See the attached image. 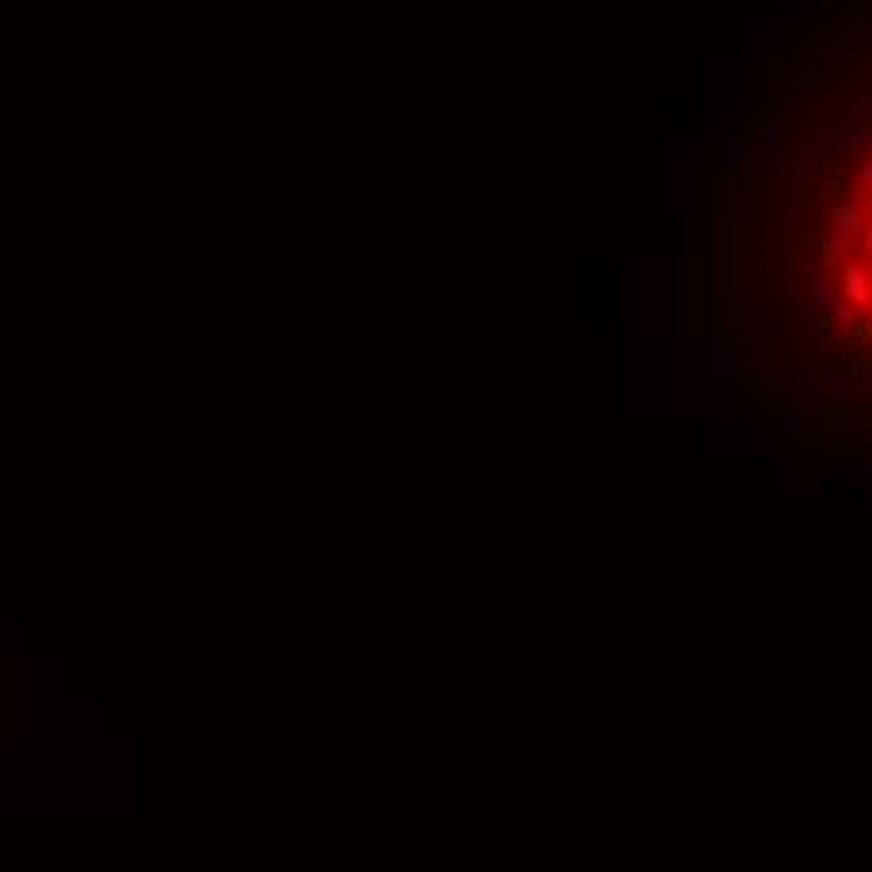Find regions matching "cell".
Returning a JSON list of instances; mask_svg holds the SVG:
<instances>
[{
    "label": "cell",
    "instance_id": "obj_1",
    "mask_svg": "<svg viewBox=\"0 0 872 872\" xmlns=\"http://www.w3.org/2000/svg\"><path fill=\"white\" fill-rule=\"evenodd\" d=\"M772 391L792 406H812L822 411L827 401H857L872 391V376L857 371V366H837V361H817L812 371L802 376H787V381H772Z\"/></svg>",
    "mask_w": 872,
    "mask_h": 872
},
{
    "label": "cell",
    "instance_id": "obj_2",
    "mask_svg": "<svg viewBox=\"0 0 872 872\" xmlns=\"http://www.w3.org/2000/svg\"><path fill=\"white\" fill-rule=\"evenodd\" d=\"M867 226H872V201L867 196H832L827 201V226H822V256H827V266L857 256V241H862Z\"/></svg>",
    "mask_w": 872,
    "mask_h": 872
},
{
    "label": "cell",
    "instance_id": "obj_3",
    "mask_svg": "<svg viewBox=\"0 0 872 872\" xmlns=\"http://www.w3.org/2000/svg\"><path fill=\"white\" fill-rule=\"evenodd\" d=\"M817 151H822V156H827V151H832V156H867V151H872V96L857 101V106L817 141Z\"/></svg>",
    "mask_w": 872,
    "mask_h": 872
},
{
    "label": "cell",
    "instance_id": "obj_4",
    "mask_svg": "<svg viewBox=\"0 0 872 872\" xmlns=\"http://www.w3.org/2000/svg\"><path fill=\"white\" fill-rule=\"evenodd\" d=\"M832 281H837V296H842L847 306H857V311L872 306V266H867V261H857V256L837 261V266H832Z\"/></svg>",
    "mask_w": 872,
    "mask_h": 872
},
{
    "label": "cell",
    "instance_id": "obj_5",
    "mask_svg": "<svg viewBox=\"0 0 872 872\" xmlns=\"http://www.w3.org/2000/svg\"><path fill=\"white\" fill-rule=\"evenodd\" d=\"M832 306H837L832 266H827V261H812V271H807V316H812V321H827Z\"/></svg>",
    "mask_w": 872,
    "mask_h": 872
},
{
    "label": "cell",
    "instance_id": "obj_6",
    "mask_svg": "<svg viewBox=\"0 0 872 872\" xmlns=\"http://www.w3.org/2000/svg\"><path fill=\"white\" fill-rule=\"evenodd\" d=\"M677 326L682 331H697V256H682L677 266Z\"/></svg>",
    "mask_w": 872,
    "mask_h": 872
},
{
    "label": "cell",
    "instance_id": "obj_7",
    "mask_svg": "<svg viewBox=\"0 0 872 872\" xmlns=\"http://www.w3.org/2000/svg\"><path fill=\"white\" fill-rule=\"evenodd\" d=\"M702 411L707 416H737L742 411V381H712V376H702Z\"/></svg>",
    "mask_w": 872,
    "mask_h": 872
},
{
    "label": "cell",
    "instance_id": "obj_8",
    "mask_svg": "<svg viewBox=\"0 0 872 872\" xmlns=\"http://www.w3.org/2000/svg\"><path fill=\"white\" fill-rule=\"evenodd\" d=\"M817 431H822V411H812V406H792L782 416V436H787V442H812Z\"/></svg>",
    "mask_w": 872,
    "mask_h": 872
},
{
    "label": "cell",
    "instance_id": "obj_9",
    "mask_svg": "<svg viewBox=\"0 0 872 872\" xmlns=\"http://www.w3.org/2000/svg\"><path fill=\"white\" fill-rule=\"evenodd\" d=\"M737 331L767 341V336H777V311H772V306H742V311H737Z\"/></svg>",
    "mask_w": 872,
    "mask_h": 872
},
{
    "label": "cell",
    "instance_id": "obj_10",
    "mask_svg": "<svg viewBox=\"0 0 872 872\" xmlns=\"http://www.w3.org/2000/svg\"><path fill=\"white\" fill-rule=\"evenodd\" d=\"M717 161H722V171L747 176V141H742V136H722V141H717Z\"/></svg>",
    "mask_w": 872,
    "mask_h": 872
},
{
    "label": "cell",
    "instance_id": "obj_11",
    "mask_svg": "<svg viewBox=\"0 0 872 872\" xmlns=\"http://www.w3.org/2000/svg\"><path fill=\"white\" fill-rule=\"evenodd\" d=\"M827 321H832L837 331H847V336H862V326H867V321H862V311H857V306H847L842 296H837V306L827 311Z\"/></svg>",
    "mask_w": 872,
    "mask_h": 872
},
{
    "label": "cell",
    "instance_id": "obj_12",
    "mask_svg": "<svg viewBox=\"0 0 872 872\" xmlns=\"http://www.w3.org/2000/svg\"><path fill=\"white\" fill-rule=\"evenodd\" d=\"M802 251H807V261H827L822 256V221L812 216V226H807V236H802Z\"/></svg>",
    "mask_w": 872,
    "mask_h": 872
},
{
    "label": "cell",
    "instance_id": "obj_13",
    "mask_svg": "<svg viewBox=\"0 0 872 872\" xmlns=\"http://www.w3.org/2000/svg\"><path fill=\"white\" fill-rule=\"evenodd\" d=\"M772 71H777V66H772V56H762V61H757V91H762V96H767V91H772V81H777Z\"/></svg>",
    "mask_w": 872,
    "mask_h": 872
},
{
    "label": "cell",
    "instance_id": "obj_14",
    "mask_svg": "<svg viewBox=\"0 0 872 872\" xmlns=\"http://www.w3.org/2000/svg\"><path fill=\"white\" fill-rule=\"evenodd\" d=\"M857 186H862V196L872 201V151H867V156L857 161Z\"/></svg>",
    "mask_w": 872,
    "mask_h": 872
},
{
    "label": "cell",
    "instance_id": "obj_15",
    "mask_svg": "<svg viewBox=\"0 0 872 872\" xmlns=\"http://www.w3.org/2000/svg\"><path fill=\"white\" fill-rule=\"evenodd\" d=\"M857 251H862V256H867V266H872V226L862 231V241H857Z\"/></svg>",
    "mask_w": 872,
    "mask_h": 872
},
{
    "label": "cell",
    "instance_id": "obj_16",
    "mask_svg": "<svg viewBox=\"0 0 872 872\" xmlns=\"http://www.w3.org/2000/svg\"><path fill=\"white\" fill-rule=\"evenodd\" d=\"M867 316H872V306H867Z\"/></svg>",
    "mask_w": 872,
    "mask_h": 872
}]
</instances>
